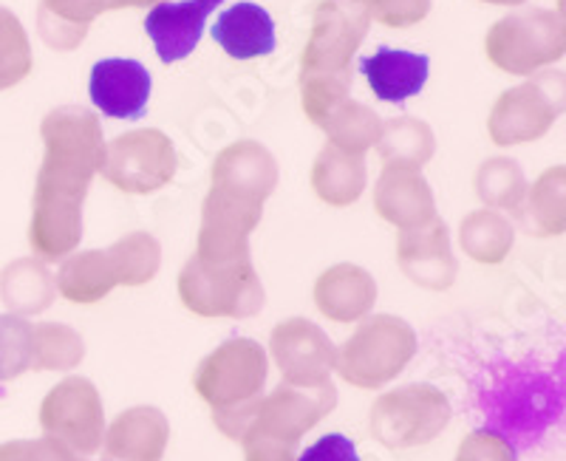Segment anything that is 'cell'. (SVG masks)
<instances>
[{
  "label": "cell",
  "mask_w": 566,
  "mask_h": 461,
  "mask_svg": "<svg viewBox=\"0 0 566 461\" xmlns=\"http://www.w3.org/2000/svg\"><path fill=\"white\" fill-rule=\"evenodd\" d=\"M371 18L363 0H321L301 57V103L321 128L352 94V60L360 52Z\"/></svg>",
  "instance_id": "6da1fadb"
},
{
  "label": "cell",
  "mask_w": 566,
  "mask_h": 461,
  "mask_svg": "<svg viewBox=\"0 0 566 461\" xmlns=\"http://www.w3.org/2000/svg\"><path fill=\"white\" fill-rule=\"evenodd\" d=\"M270 377V354L250 337L224 339L193 374V388L212 410V422L227 439L244 442Z\"/></svg>",
  "instance_id": "7a4b0ae2"
},
{
  "label": "cell",
  "mask_w": 566,
  "mask_h": 461,
  "mask_svg": "<svg viewBox=\"0 0 566 461\" xmlns=\"http://www.w3.org/2000/svg\"><path fill=\"white\" fill-rule=\"evenodd\" d=\"M40 136H43L45 154L34 192L85 201L105 156L99 116L80 105H63L43 116Z\"/></svg>",
  "instance_id": "3957f363"
},
{
  "label": "cell",
  "mask_w": 566,
  "mask_h": 461,
  "mask_svg": "<svg viewBox=\"0 0 566 461\" xmlns=\"http://www.w3.org/2000/svg\"><path fill=\"white\" fill-rule=\"evenodd\" d=\"M417 346V332L402 317L374 314L337 348L335 371L354 388L374 391L406 371Z\"/></svg>",
  "instance_id": "277c9868"
},
{
  "label": "cell",
  "mask_w": 566,
  "mask_h": 461,
  "mask_svg": "<svg viewBox=\"0 0 566 461\" xmlns=\"http://www.w3.org/2000/svg\"><path fill=\"white\" fill-rule=\"evenodd\" d=\"M179 297L199 317L247 321L264 308L266 292L252 261L205 263L193 255L179 272Z\"/></svg>",
  "instance_id": "5b68a950"
},
{
  "label": "cell",
  "mask_w": 566,
  "mask_h": 461,
  "mask_svg": "<svg viewBox=\"0 0 566 461\" xmlns=\"http://www.w3.org/2000/svg\"><path fill=\"white\" fill-rule=\"evenodd\" d=\"M566 52V29L560 12L524 9L495 20L484 38L490 63L513 77H533L535 71L558 63Z\"/></svg>",
  "instance_id": "8992f818"
},
{
  "label": "cell",
  "mask_w": 566,
  "mask_h": 461,
  "mask_svg": "<svg viewBox=\"0 0 566 461\" xmlns=\"http://www.w3.org/2000/svg\"><path fill=\"white\" fill-rule=\"evenodd\" d=\"M451 399L437 385L413 383L374 399L368 422L382 448L411 450L433 442L451 425Z\"/></svg>",
  "instance_id": "52a82bcc"
},
{
  "label": "cell",
  "mask_w": 566,
  "mask_h": 461,
  "mask_svg": "<svg viewBox=\"0 0 566 461\" xmlns=\"http://www.w3.org/2000/svg\"><path fill=\"white\" fill-rule=\"evenodd\" d=\"M564 114V74L547 71L504 91L488 119V134L499 148H515L547 136Z\"/></svg>",
  "instance_id": "ba28073f"
},
{
  "label": "cell",
  "mask_w": 566,
  "mask_h": 461,
  "mask_svg": "<svg viewBox=\"0 0 566 461\" xmlns=\"http://www.w3.org/2000/svg\"><path fill=\"white\" fill-rule=\"evenodd\" d=\"M108 185L128 196H150V192L168 187L176 176V148L168 134L156 128L128 130L105 142L103 167H99Z\"/></svg>",
  "instance_id": "9c48e42d"
},
{
  "label": "cell",
  "mask_w": 566,
  "mask_h": 461,
  "mask_svg": "<svg viewBox=\"0 0 566 461\" xmlns=\"http://www.w3.org/2000/svg\"><path fill=\"white\" fill-rule=\"evenodd\" d=\"M40 428L77 455H94L103 448L105 408L97 385L85 377H65L40 405Z\"/></svg>",
  "instance_id": "30bf717a"
},
{
  "label": "cell",
  "mask_w": 566,
  "mask_h": 461,
  "mask_svg": "<svg viewBox=\"0 0 566 461\" xmlns=\"http://www.w3.org/2000/svg\"><path fill=\"white\" fill-rule=\"evenodd\" d=\"M264 218V207L230 196V192H207L201 205V227L196 258L205 263H239L250 261V235Z\"/></svg>",
  "instance_id": "8fae6325"
},
{
  "label": "cell",
  "mask_w": 566,
  "mask_h": 461,
  "mask_svg": "<svg viewBox=\"0 0 566 461\" xmlns=\"http://www.w3.org/2000/svg\"><path fill=\"white\" fill-rule=\"evenodd\" d=\"M335 408V383L317 385V388H301V385L281 383L270 397H261L250 433L270 436V439H277V442L295 448L303 436L310 433L317 422H323Z\"/></svg>",
  "instance_id": "7c38bea8"
},
{
  "label": "cell",
  "mask_w": 566,
  "mask_h": 461,
  "mask_svg": "<svg viewBox=\"0 0 566 461\" xmlns=\"http://www.w3.org/2000/svg\"><path fill=\"white\" fill-rule=\"evenodd\" d=\"M270 354L281 368L283 383L317 388L332 383L337 348L321 326L306 317H290L277 323L270 337Z\"/></svg>",
  "instance_id": "4fadbf2b"
},
{
  "label": "cell",
  "mask_w": 566,
  "mask_h": 461,
  "mask_svg": "<svg viewBox=\"0 0 566 461\" xmlns=\"http://www.w3.org/2000/svg\"><path fill=\"white\" fill-rule=\"evenodd\" d=\"M397 261L408 281L431 292H448L457 281L459 263L451 250V232L439 216L428 224L399 232Z\"/></svg>",
  "instance_id": "5bb4252c"
},
{
  "label": "cell",
  "mask_w": 566,
  "mask_h": 461,
  "mask_svg": "<svg viewBox=\"0 0 566 461\" xmlns=\"http://www.w3.org/2000/svg\"><path fill=\"white\" fill-rule=\"evenodd\" d=\"M210 181L212 190L264 207L277 187V161L261 142H232L212 161Z\"/></svg>",
  "instance_id": "9a60e30c"
},
{
  "label": "cell",
  "mask_w": 566,
  "mask_h": 461,
  "mask_svg": "<svg viewBox=\"0 0 566 461\" xmlns=\"http://www.w3.org/2000/svg\"><path fill=\"white\" fill-rule=\"evenodd\" d=\"M88 96L111 119H142L150 99V74L139 60L108 57L91 69Z\"/></svg>",
  "instance_id": "2e32d148"
},
{
  "label": "cell",
  "mask_w": 566,
  "mask_h": 461,
  "mask_svg": "<svg viewBox=\"0 0 566 461\" xmlns=\"http://www.w3.org/2000/svg\"><path fill=\"white\" fill-rule=\"evenodd\" d=\"M224 0H165L145 18V32L154 40V49L161 63H181L193 54L205 34L207 20Z\"/></svg>",
  "instance_id": "e0dca14e"
},
{
  "label": "cell",
  "mask_w": 566,
  "mask_h": 461,
  "mask_svg": "<svg viewBox=\"0 0 566 461\" xmlns=\"http://www.w3.org/2000/svg\"><path fill=\"white\" fill-rule=\"evenodd\" d=\"M170 442V422L154 405L123 410L103 436V461H161Z\"/></svg>",
  "instance_id": "ac0fdd59"
},
{
  "label": "cell",
  "mask_w": 566,
  "mask_h": 461,
  "mask_svg": "<svg viewBox=\"0 0 566 461\" xmlns=\"http://www.w3.org/2000/svg\"><path fill=\"white\" fill-rule=\"evenodd\" d=\"M374 210L386 224L402 230H413L437 218V199L431 185L419 170H399L382 167L377 187H374Z\"/></svg>",
  "instance_id": "d6986e66"
},
{
  "label": "cell",
  "mask_w": 566,
  "mask_h": 461,
  "mask_svg": "<svg viewBox=\"0 0 566 461\" xmlns=\"http://www.w3.org/2000/svg\"><path fill=\"white\" fill-rule=\"evenodd\" d=\"M374 303H377V281L357 263H335L315 283V306L328 321H366Z\"/></svg>",
  "instance_id": "ffe728a7"
},
{
  "label": "cell",
  "mask_w": 566,
  "mask_h": 461,
  "mask_svg": "<svg viewBox=\"0 0 566 461\" xmlns=\"http://www.w3.org/2000/svg\"><path fill=\"white\" fill-rule=\"evenodd\" d=\"M363 77L368 80V88L380 103H406L428 83L431 74V60L424 54L402 52V49H377L371 57L360 63Z\"/></svg>",
  "instance_id": "44dd1931"
},
{
  "label": "cell",
  "mask_w": 566,
  "mask_h": 461,
  "mask_svg": "<svg viewBox=\"0 0 566 461\" xmlns=\"http://www.w3.org/2000/svg\"><path fill=\"white\" fill-rule=\"evenodd\" d=\"M212 40L232 60H258L275 52V20L264 7L241 0L219 14Z\"/></svg>",
  "instance_id": "7402d4cb"
},
{
  "label": "cell",
  "mask_w": 566,
  "mask_h": 461,
  "mask_svg": "<svg viewBox=\"0 0 566 461\" xmlns=\"http://www.w3.org/2000/svg\"><path fill=\"white\" fill-rule=\"evenodd\" d=\"M366 181V156L346 154L332 145H326L312 165V190L328 207H352L360 201Z\"/></svg>",
  "instance_id": "603a6c76"
},
{
  "label": "cell",
  "mask_w": 566,
  "mask_h": 461,
  "mask_svg": "<svg viewBox=\"0 0 566 461\" xmlns=\"http://www.w3.org/2000/svg\"><path fill=\"white\" fill-rule=\"evenodd\" d=\"M57 297V283L52 270L38 258H20L0 270V301L9 314L29 317L52 306Z\"/></svg>",
  "instance_id": "cb8c5ba5"
},
{
  "label": "cell",
  "mask_w": 566,
  "mask_h": 461,
  "mask_svg": "<svg viewBox=\"0 0 566 461\" xmlns=\"http://www.w3.org/2000/svg\"><path fill=\"white\" fill-rule=\"evenodd\" d=\"M518 224L533 238H558L566 230V167H549L533 187H527L518 207Z\"/></svg>",
  "instance_id": "d4e9b609"
},
{
  "label": "cell",
  "mask_w": 566,
  "mask_h": 461,
  "mask_svg": "<svg viewBox=\"0 0 566 461\" xmlns=\"http://www.w3.org/2000/svg\"><path fill=\"white\" fill-rule=\"evenodd\" d=\"M54 283H57L60 295L69 303H77V306H94L119 286L114 263H111L105 250H85L69 255L60 266Z\"/></svg>",
  "instance_id": "484cf974"
},
{
  "label": "cell",
  "mask_w": 566,
  "mask_h": 461,
  "mask_svg": "<svg viewBox=\"0 0 566 461\" xmlns=\"http://www.w3.org/2000/svg\"><path fill=\"white\" fill-rule=\"evenodd\" d=\"M103 12H108L105 0H40L38 32L49 49L74 52Z\"/></svg>",
  "instance_id": "4316f807"
},
{
  "label": "cell",
  "mask_w": 566,
  "mask_h": 461,
  "mask_svg": "<svg viewBox=\"0 0 566 461\" xmlns=\"http://www.w3.org/2000/svg\"><path fill=\"white\" fill-rule=\"evenodd\" d=\"M382 167H399V170H422L428 161L433 159L437 150V136H433L431 125L413 116H397L382 123L380 142Z\"/></svg>",
  "instance_id": "83f0119b"
},
{
  "label": "cell",
  "mask_w": 566,
  "mask_h": 461,
  "mask_svg": "<svg viewBox=\"0 0 566 461\" xmlns=\"http://www.w3.org/2000/svg\"><path fill=\"white\" fill-rule=\"evenodd\" d=\"M515 230L510 218L499 210H476L470 212L459 227V247L470 261L484 263V266H499L504 258L513 252Z\"/></svg>",
  "instance_id": "f1b7e54d"
},
{
  "label": "cell",
  "mask_w": 566,
  "mask_h": 461,
  "mask_svg": "<svg viewBox=\"0 0 566 461\" xmlns=\"http://www.w3.org/2000/svg\"><path fill=\"white\" fill-rule=\"evenodd\" d=\"M321 130L328 136V145H332V148L346 150V154L366 156L368 150L377 148V142H380L382 119L377 111L348 96L346 103L337 105V108L326 116V123L321 125Z\"/></svg>",
  "instance_id": "f546056e"
},
{
  "label": "cell",
  "mask_w": 566,
  "mask_h": 461,
  "mask_svg": "<svg viewBox=\"0 0 566 461\" xmlns=\"http://www.w3.org/2000/svg\"><path fill=\"white\" fill-rule=\"evenodd\" d=\"M111 263H114L116 283L119 286H145L159 275L161 266V244L150 232H128L119 238L108 250Z\"/></svg>",
  "instance_id": "4dcf8cb0"
},
{
  "label": "cell",
  "mask_w": 566,
  "mask_h": 461,
  "mask_svg": "<svg viewBox=\"0 0 566 461\" xmlns=\"http://www.w3.org/2000/svg\"><path fill=\"white\" fill-rule=\"evenodd\" d=\"M527 179H524L518 161L507 156L488 159L476 170V196L488 210L518 212L527 196Z\"/></svg>",
  "instance_id": "1f68e13d"
},
{
  "label": "cell",
  "mask_w": 566,
  "mask_h": 461,
  "mask_svg": "<svg viewBox=\"0 0 566 461\" xmlns=\"http://www.w3.org/2000/svg\"><path fill=\"white\" fill-rule=\"evenodd\" d=\"M85 357V343L65 323H38L34 326L32 371H71Z\"/></svg>",
  "instance_id": "d6a6232c"
},
{
  "label": "cell",
  "mask_w": 566,
  "mask_h": 461,
  "mask_svg": "<svg viewBox=\"0 0 566 461\" xmlns=\"http://www.w3.org/2000/svg\"><path fill=\"white\" fill-rule=\"evenodd\" d=\"M32 43L12 9L0 7V91L20 85L32 74Z\"/></svg>",
  "instance_id": "836d02e7"
},
{
  "label": "cell",
  "mask_w": 566,
  "mask_h": 461,
  "mask_svg": "<svg viewBox=\"0 0 566 461\" xmlns=\"http://www.w3.org/2000/svg\"><path fill=\"white\" fill-rule=\"evenodd\" d=\"M34 326L18 314H0V383L32 371Z\"/></svg>",
  "instance_id": "e575fe53"
},
{
  "label": "cell",
  "mask_w": 566,
  "mask_h": 461,
  "mask_svg": "<svg viewBox=\"0 0 566 461\" xmlns=\"http://www.w3.org/2000/svg\"><path fill=\"white\" fill-rule=\"evenodd\" d=\"M457 461H518V455L507 436L482 428L464 436L457 450Z\"/></svg>",
  "instance_id": "d590c367"
},
{
  "label": "cell",
  "mask_w": 566,
  "mask_h": 461,
  "mask_svg": "<svg viewBox=\"0 0 566 461\" xmlns=\"http://www.w3.org/2000/svg\"><path fill=\"white\" fill-rule=\"evenodd\" d=\"M368 18L388 29H408L431 14V0H363Z\"/></svg>",
  "instance_id": "8d00e7d4"
},
{
  "label": "cell",
  "mask_w": 566,
  "mask_h": 461,
  "mask_svg": "<svg viewBox=\"0 0 566 461\" xmlns=\"http://www.w3.org/2000/svg\"><path fill=\"white\" fill-rule=\"evenodd\" d=\"M0 461H80V455L57 439L43 436V439H18L0 444Z\"/></svg>",
  "instance_id": "74e56055"
},
{
  "label": "cell",
  "mask_w": 566,
  "mask_h": 461,
  "mask_svg": "<svg viewBox=\"0 0 566 461\" xmlns=\"http://www.w3.org/2000/svg\"><path fill=\"white\" fill-rule=\"evenodd\" d=\"M297 461H360V455H357L352 439H346L343 433H328L303 450Z\"/></svg>",
  "instance_id": "f35d334b"
},
{
  "label": "cell",
  "mask_w": 566,
  "mask_h": 461,
  "mask_svg": "<svg viewBox=\"0 0 566 461\" xmlns=\"http://www.w3.org/2000/svg\"><path fill=\"white\" fill-rule=\"evenodd\" d=\"M241 444H244V461H297L292 444H283L270 436L250 433Z\"/></svg>",
  "instance_id": "ab89813d"
},
{
  "label": "cell",
  "mask_w": 566,
  "mask_h": 461,
  "mask_svg": "<svg viewBox=\"0 0 566 461\" xmlns=\"http://www.w3.org/2000/svg\"><path fill=\"white\" fill-rule=\"evenodd\" d=\"M165 0H105V7L111 9H145V7H159Z\"/></svg>",
  "instance_id": "60d3db41"
},
{
  "label": "cell",
  "mask_w": 566,
  "mask_h": 461,
  "mask_svg": "<svg viewBox=\"0 0 566 461\" xmlns=\"http://www.w3.org/2000/svg\"><path fill=\"white\" fill-rule=\"evenodd\" d=\"M482 3H490V7H522L527 0H482Z\"/></svg>",
  "instance_id": "b9f144b4"
}]
</instances>
